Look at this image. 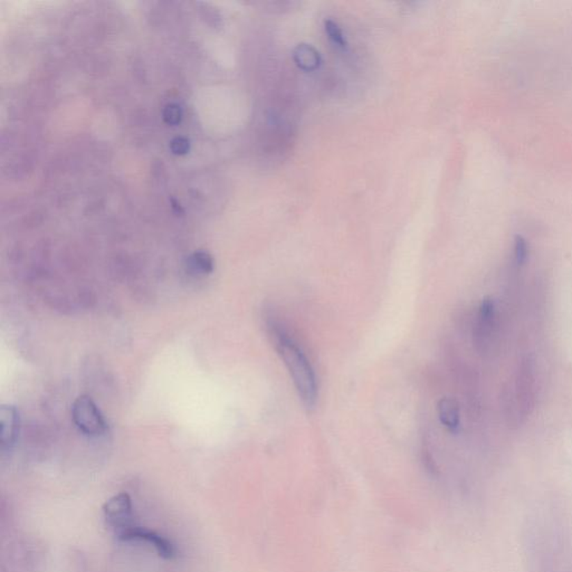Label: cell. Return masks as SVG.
I'll return each instance as SVG.
<instances>
[{"label":"cell","mask_w":572,"mask_h":572,"mask_svg":"<svg viewBox=\"0 0 572 572\" xmlns=\"http://www.w3.org/2000/svg\"><path fill=\"white\" fill-rule=\"evenodd\" d=\"M269 329L275 348L291 374L301 400L306 407H313L317 402V386L311 363L298 343L289 337L278 323L271 321Z\"/></svg>","instance_id":"6da1fadb"},{"label":"cell","mask_w":572,"mask_h":572,"mask_svg":"<svg viewBox=\"0 0 572 572\" xmlns=\"http://www.w3.org/2000/svg\"><path fill=\"white\" fill-rule=\"evenodd\" d=\"M72 420L84 435L101 436L106 431V422L91 397L79 396L72 405Z\"/></svg>","instance_id":"7a4b0ae2"},{"label":"cell","mask_w":572,"mask_h":572,"mask_svg":"<svg viewBox=\"0 0 572 572\" xmlns=\"http://www.w3.org/2000/svg\"><path fill=\"white\" fill-rule=\"evenodd\" d=\"M116 538L120 541L130 542H145L149 544L153 549L156 550L160 557L165 559H173L176 555V550L168 539L160 536L159 533L145 529V527H138L136 524H132L127 529L122 530L120 532L116 533Z\"/></svg>","instance_id":"3957f363"},{"label":"cell","mask_w":572,"mask_h":572,"mask_svg":"<svg viewBox=\"0 0 572 572\" xmlns=\"http://www.w3.org/2000/svg\"><path fill=\"white\" fill-rule=\"evenodd\" d=\"M106 523L113 529L114 533L120 532L134 524V507L129 494L120 493L111 498L103 507Z\"/></svg>","instance_id":"277c9868"},{"label":"cell","mask_w":572,"mask_h":572,"mask_svg":"<svg viewBox=\"0 0 572 572\" xmlns=\"http://www.w3.org/2000/svg\"><path fill=\"white\" fill-rule=\"evenodd\" d=\"M20 431L19 413L14 406L0 408V444L3 452L10 451L17 442Z\"/></svg>","instance_id":"5b68a950"},{"label":"cell","mask_w":572,"mask_h":572,"mask_svg":"<svg viewBox=\"0 0 572 572\" xmlns=\"http://www.w3.org/2000/svg\"><path fill=\"white\" fill-rule=\"evenodd\" d=\"M293 58L298 67L305 72H313L321 65L320 53L309 44H300L293 51Z\"/></svg>","instance_id":"8992f818"},{"label":"cell","mask_w":572,"mask_h":572,"mask_svg":"<svg viewBox=\"0 0 572 572\" xmlns=\"http://www.w3.org/2000/svg\"><path fill=\"white\" fill-rule=\"evenodd\" d=\"M438 416L443 425L448 431L456 433L461 424L459 406L453 398H443L438 402Z\"/></svg>","instance_id":"52a82bcc"},{"label":"cell","mask_w":572,"mask_h":572,"mask_svg":"<svg viewBox=\"0 0 572 572\" xmlns=\"http://www.w3.org/2000/svg\"><path fill=\"white\" fill-rule=\"evenodd\" d=\"M494 313H495V308H494L493 300L490 298L484 299L479 308L477 331H476V337L481 343L484 342L487 337H490L491 332L493 329Z\"/></svg>","instance_id":"ba28073f"},{"label":"cell","mask_w":572,"mask_h":572,"mask_svg":"<svg viewBox=\"0 0 572 572\" xmlns=\"http://www.w3.org/2000/svg\"><path fill=\"white\" fill-rule=\"evenodd\" d=\"M188 269L197 275H208L214 272L213 257L206 252H196L188 260Z\"/></svg>","instance_id":"9c48e42d"},{"label":"cell","mask_w":572,"mask_h":572,"mask_svg":"<svg viewBox=\"0 0 572 572\" xmlns=\"http://www.w3.org/2000/svg\"><path fill=\"white\" fill-rule=\"evenodd\" d=\"M324 29H326V35L329 37V40L332 43L337 46V49H346L348 43H347L346 37L343 35L342 29L339 27L335 22L331 19H326L324 22Z\"/></svg>","instance_id":"30bf717a"},{"label":"cell","mask_w":572,"mask_h":572,"mask_svg":"<svg viewBox=\"0 0 572 572\" xmlns=\"http://www.w3.org/2000/svg\"><path fill=\"white\" fill-rule=\"evenodd\" d=\"M529 255V247L527 241L522 236H516L514 239V260L516 265L522 267L525 264Z\"/></svg>","instance_id":"8fae6325"},{"label":"cell","mask_w":572,"mask_h":572,"mask_svg":"<svg viewBox=\"0 0 572 572\" xmlns=\"http://www.w3.org/2000/svg\"><path fill=\"white\" fill-rule=\"evenodd\" d=\"M168 111H169V113L166 114L167 118H169V122H177L178 121V116H180V113H179V110L177 109V106H169L168 108Z\"/></svg>","instance_id":"7c38bea8"}]
</instances>
